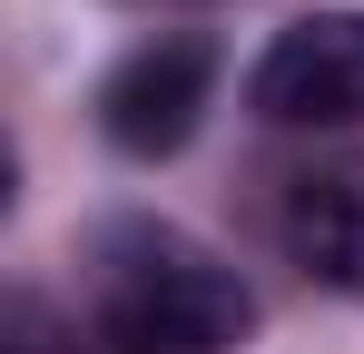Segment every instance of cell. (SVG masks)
Masks as SVG:
<instances>
[{"label": "cell", "instance_id": "obj_1", "mask_svg": "<svg viewBox=\"0 0 364 354\" xmlns=\"http://www.w3.org/2000/svg\"><path fill=\"white\" fill-rule=\"evenodd\" d=\"M256 325V295L227 256L178 227H109L99 236V345L109 354H227Z\"/></svg>", "mask_w": 364, "mask_h": 354}, {"label": "cell", "instance_id": "obj_2", "mask_svg": "<svg viewBox=\"0 0 364 354\" xmlns=\"http://www.w3.org/2000/svg\"><path fill=\"white\" fill-rule=\"evenodd\" d=\"M246 109L276 128H364V10H305L246 69Z\"/></svg>", "mask_w": 364, "mask_h": 354}, {"label": "cell", "instance_id": "obj_3", "mask_svg": "<svg viewBox=\"0 0 364 354\" xmlns=\"http://www.w3.org/2000/svg\"><path fill=\"white\" fill-rule=\"evenodd\" d=\"M207 99H217V40L168 30V40H148V50H128L109 69L99 128H109L119 158H178L197 138V118H207Z\"/></svg>", "mask_w": 364, "mask_h": 354}, {"label": "cell", "instance_id": "obj_4", "mask_svg": "<svg viewBox=\"0 0 364 354\" xmlns=\"http://www.w3.org/2000/svg\"><path fill=\"white\" fill-rule=\"evenodd\" d=\"M276 236L315 286L364 295V168H305L286 177V207H276Z\"/></svg>", "mask_w": 364, "mask_h": 354}, {"label": "cell", "instance_id": "obj_5", "mask_svg": "<svg viewBox=\"0 0 364 354\" xmlns=\"http://www.w3.org/2000/svg\"><path fill=\"white\" fill-rule=\"evenodd\" d=\"M0 354H79V345L50 325V305H40V295H10V345H0Z\"/></svg>", "mask_w": 364, "mask_h": 354}]
</instances>
